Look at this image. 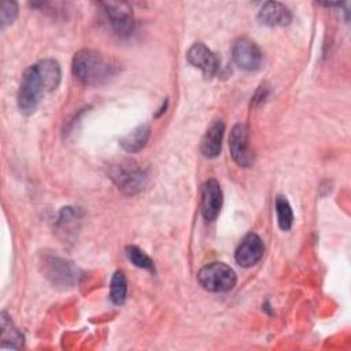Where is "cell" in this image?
<instances>
[{
	"mask_svg": "<svg viewBox=\"0 0 351 351\" xmlns=\"http://www.w3.org/2000/svg\"><path fill=\"white\" fill-rule=\"evenodd\" d=\"M229 149L233 160L241 167H250L254 163V154L250 148L248 128L243 123H236L229 136Z\"/></svg>",
	"mask_w": 351,
	"mask_h": 351,
	"instance_id": "5",
	"label": "cell"
},
{
	"mask_svg": "<svg viewBox=\"0 0 351 351\" xmlns=\"http://www.w3.org/2000/svg\"><path fill=\"white\" fill-rule=\"evenodd\" d=\"M60 66L53 59H43L23 73L18 90V108L22 114H33L45 93L55 90L60 82Z\"/></svg>",
	"mask_w": 351,
	"mask_h": 351,
	"instance_id": "1",
	"label": "cell"
},
{
	"mask_svg": "<svg viewBox=\"0 0 351 351\" xmlns=\"http://www.w3.org/2000/svg\"><path fill=\"white\" fill-rule=\"evenodd\" d=\"M71 69L78 81L92 86L107 82L117 73V64L111 59L92 49L78 51L73 58Z\"/></svg>",
	"mask_w": 351,
	"mask_h": 351,
	"instance_id": "2",
	"label": "cell"
},
{
	"mask_svg": "<svg viewBox=\"0 0 351 351\" xmlns=\"http://www.w3.org/2000/svg\"><path fill=\"white\" fill-rule=\"evenodd\" d=\"M265 252V245L262 239L256 233H248L239 244L234 259L243 267H251L256 265Z\"/></svg>",
	"mask_w": 351,
	"mask_h": 351,
	"instance_id": "8",
	"label": "cell"
},
{
	"mask_svg": "<svg viewBox=\"0 0 351 351\" xmlns=\"http://www.w3.org/2000/svg\"><path fill=\"white\" fill-rule=\"evenodd\" d=\"M186 60L196 69L202 70V73L206 77H213L218 70V59L213 53L211 49H208L202 43H195L186 52Z\"/></svg>",
	"mask_w": 351,
	"mask_h": 351,
	"instance_id": "10",
	"label": "cell"
},
{
	"mask_svg": "<svg viewBox=\"0 0 351 351\" xmlns=\"http://www.w3.org/2000/svg\"><path fill=\"white\" fill-rule=\"evenodd\" d=\"M1 322V348L18 350L23 346V335L15 328L5 311L0 315Z\"/></svg>",
	"mask_w": 351,
	"mask_h": 351,
	"instance_id": "15",
	"label": "cell"
},
{
	"mask_svg": "<svg viewBox=\"0 0 351 351\" xmlns=\"http://www.w3.org/2000/svg\"><path fill=\"white\" fill-rule=\"evenodd\" d=\"M128 295V282L123 271L117 270L111 278V285H110V298L114 304L119 306L123 304L126 300Z\"/></svg>",
	"mask_w": 351,
	"mask_h": 351,
	"instance_id": "16",
	"label": "cell"
},
{
	"mask_svg": "<svg viewBox=\"0 0 351 351\" xmlns=\"http://www.w3.org/2000/svg\"><path fill=\"white\" fill-rule=\"evenodd\" d=\"M126 256L129 258V261L140 267V269H145V270H154V262L151 261V258L141 251L138 247L136 245H128L126 247Z\"/></svg>",
	"mask_w": 351,
	"mask_h": 351,
	"instance_id": "18",
	"label": "cell"
},
{
	"mask_svg": "<svg viewBox=\"0 0 351 351\" xmlns=\"http://www.w3.org/2000/svg\"><path fill=\"white\" fill-rule=\"evenodd\" d=\"M106 12V16L112 27V30L121 36H129L134 29V19L132 11L125 3H101L100 4Z\"/></svg>",
	"mask_w": 351,
	"mask_h": 351,
	"instance_id": "7",
	"label": "cell"
},
{
	"mask_svg": "<svg viewBox=\"0 0 351 351\" xmlns=\"http://www.w3.org/2000/svg\"><path fill=\"white\" fill-rule=\"evenodd\" d=\"M266 96H267V88L261 86V88H259V90L256 92V95L252 97V99H254L252 101H254V103H255V101H261V100H262V99H265Z\"/></svg>",
	"mask_w": 351,
	"mask_h": 351,
	"instance_id": "20",
	"label": "cell"
},
{
	"mask_svg": "<svg viewBox=\"0 0 351 351\" xmlns=\"http://www.w3.org/2000/svg\"><path fill=\"white\" fill-rule=\"evenodd\" d=\"M222 207V189L217 180L210 178L202 189V214L206 221H214Z\"/></svg>",
	"mask_w": 351,
	"mask_h": 351,
	"instance_id": "9",
	"label": "cell"
},
{
	"mask_svg": "<svg viewBox=\"0 0 351 351\" xmlns=\"http://www.w3.org/2000/svg\"><path fill=\"white\" fill-rule=\"evenodd\" d=\"M232 56L234 63L245 71L258 70L263 62V55L259 47L247 37H241L234 41L232 47Z\"/></svg>",
	"mask_w": 351,
	"mask_h": 351,
	"instance_id": "6",
	"label": "cell"
},
{
	"mask_svg": "<svg viewBox=\"0 0 351 351\" xmlns=\"http://www.w3.org/2000/svg\"><path fill=\"white\" fill-rule=\"evenodd\" d=\"M276 213H277V222L282 230H289L293 223V213L291 204L284 196H277L276 199Z\"/></svg>",
	"mask_w": 351,
	"mask_h": 351,
	"instance_id": "17",
	"label": "cell"
},
{
	"mask_svg": "<svg viewBox=\"0 0 351 351\" xmlns=\"http://www.w3.org/2000/svg\"><path fill=\"white\" fill-rule=\"evenodd\" d=\"M234 270L222 262L203 266L197 273L199 284L208 292H228L236 285Z\"/></svg>",
	"mask_w": 351,
	"mask_h": 351,
	"instance_id": "3",
	"label": "cell"
},
{
	"mask_svg": "<svg viewBox=\"0 0 351 351\" xmlns=\"http://www.w3.org/2000/svg\"><path fill=\"white\" fill-rule=\"evenodd\" d=\"M18 15V4L15 1H3L0 7V25L1 29L11 25Z\"/></svg>",
	"mask_w": 351,
	"mask_h": 351,
	"instance_id": "19",
	"label": "cell"
},
{
	"mask_svg": "<svg viewBox=\"0 0 351 351\" xmlns=\"http://www.w3.org/2000/svg\"><path fill=\"white\" fill-rule=\"evenodd\" d=\"M149 134H151L149 125L143 123V125H138L137 128H134L126 136H123L119 140V144L126 152L134 154V152H138L140 149H143L145 147V144L149 138Z\"/></svg>",
	"mask_w": 351,
	"mask_h": 351,
	"instance_id": "14",
	"label": "cell"
},
{
	"mask_svg": "<svg viewBox=\"0 0 351 351\" xmlns=\"http://www.w3.org/2000/svg\"><path fill=\"white\" fill-rule=\"evenodd\" d=\"M223 132H225V125L221 119L214 121L210 125V128L206 130L200 144V151L206 158H217L221 154Z\"/></svg>",
	"mask_w": 351,
	"mask_h": 351,
	"instance_id": "13",
	"label": "cell"
},
{
	"mask_svg": "<svg viewBox=\"0 0 351 351\" xmlns=\"http://www.w3.org/2000/svg\"><path fill=\"white\" fill-rule=\"evenodd\" d=\"M47 271L48 277L52 280L53 284L62 285V287H70L75 281V269L70 262H66L60 258H49L47 262Z\"/></svg>",
	"mask_w": 351,
	"mask_h": 351,
	"instance_id": "12",
	"label": "cell"
},
{
	"mask_svg": "<svg viewBox=\"0 0 351 351\" xmlns=\"http://www.w3.org/2000/svg\"><path fill=\"white\" fill-rule=\"evenodd\" d=\"M110 177L119 188V191L126 195H134L140 192L147 182L145 171L130 159L121 160L119 163L114 165L111 167Z\"/></svg>",
	"mask_w": 351,
	"mask_h": 351,
	"instance_id": "4",
	"label": "cell"
},
{
	"mask_svg": "<svg viewBox=\"0 0 351 351\" xmlns=\"http://www.w3.org/2000/svg\"><path fill=\"white\" fill-rule=\"evenodd\" d=\"M258 18L267 26H287L292 21V14L282 3L267 1L261 7Z\"/></svg>",
	"mask_w": 351,
	"mask_h": 351,
	"instance_id": "11",
	"label": "cell"
}]
</instances>
